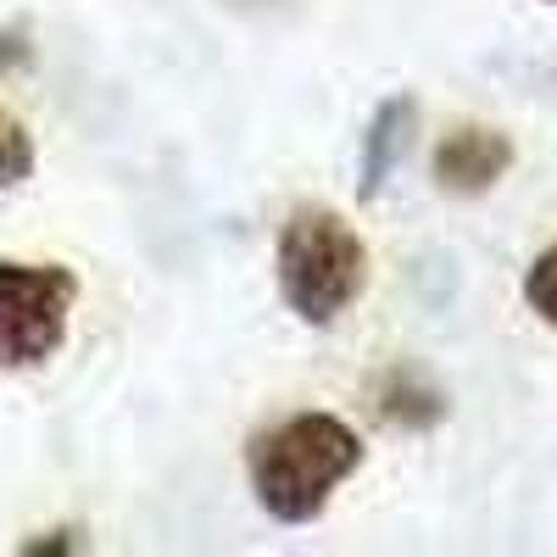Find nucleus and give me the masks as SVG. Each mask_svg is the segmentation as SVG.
Segmentation results:
<instances>
[{"mask_svg":"<svg viewBox=\"0 0 557 557\" xmlns=\"http://www.w3.org/2000/svg\"><path fill=\"white\" fill-rule=\"evenodd\" d=\"M513 168V139L485 123H457L435 146V184L451 196H485Z\"/></svg>","mask_w":557,"mask_h":557,"instance_id":"20e7f679","label":"nucleus"},{"mask_svg":"<svg viewBox=\"0 0 557 557\" xmlns=\"http://www.w3.org/2000/svg\"><path fill=\"white\" fill-rule=\"evenodd\" d=\"M34 173V139L12 107H0V190H17Z\"/></svg>","mask_w":557,"mask_h":557,"instance_id":"423d86ee","label":"nucleus"},{"mask_svg":"<svg viewBox=\"0 0 557 557\" xmlns=\"http://www.w3.org/2000/svg\"><path fill=\"white\" fill-rule=\"evenodd\" d=\"M412 128H418V101L412 96H391L374 112V123H368V134H362V201H374L385 190L391 168L407 157Z\"/></svg>","mask_w":557,"mask_h":557,"instance_id":"39448f33","label":"nucleus"},{"mask_svg":"<svg viewBox=\"0 0 557 557\" xmlns=\"http://www.w3.org/2000/svg\"><path fill=\"white\" fill-rule=\"evenodd\" d=\"M524 301H530V312H535L541 323H552V330H557V246H546V251L530 262V273H524Z\"/></svg>","mask_w":557,"mask_h":557,"instance_id":"0eeeda50","label":"nucleus"},{"mask_svg":"<svg viewBox=\"0 0 557 557\" xmlns=\"http://www.w3.org/2000/svg\"><path fill=\"white\" fill-rule=\"evenodd\" d=\"M278 296L285 307L323 330L368 290V246L330 207H296L278 228Z\"/></svg>","mask_w":557,"mask_h":557,"instance_id":"f03ea898","label":"nucleus"},{"mask_svg":"<svg viewBox=\"0 0 557 557\" xmlns=\"http://www.w3.org/2000/svg\"><path fill=\"white\" fill-rule=\"evenodd\" d=\"M78 278L57 262H0V368H39L67 341Z\"/></svg>","mask_w":557,"mask_h":557,"instance_id":"7ed1b4c3","label":"nucleus"},{"mask_svg":"<svg viewBox=\"0 0 557 557\" xmlns=\"http://www.w3.org/2000/svg\"><path fill=\"white\" fill-rule=\"evenodd\" d=\"M362 441L335 412H290L273 430L251 435L246 469L257 507L278 524H312L330 496L357 474Z\"/></svg>","mask_w":557,"mask_h":557,"instance_id":"f257e3e1","label":"nucleus"},{"mask_svg":"<svg viewBox=\"0 0 557 557\" xmlns=\"http://www.w3.org/2000/svg\"><path fill=\"white\" fill-rule=\"evenodd\" d=\"M552 7H557V0H552Z\"/></svg>","mask_w":557,"mask_h":557,"instance_id":"6e6552de","label":"nucleus"}]
</instances>
